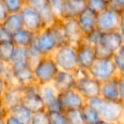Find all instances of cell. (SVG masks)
<instances>
[{
	"label": "cell",
	"instance_id": "1",
	"mask_svg": "<svg viewBox=\"0 0 124 124\" xmlns=\"http://www.w3.org/2000/svg\"><path fill=\"white\" fill-rule=\"evenodd\" d=\"M87 104L98 111L102 120L117 124L124 119V108L119 102L108 101L98 96L88 100Z\"/></svg>",
	"mask_w": 124,
	"mask_h": 124
},
{
	"label": "cell",
	"instance_id": "2",
	"mask_svg": "<svg viewBox=\"0 0 124 124\" xmlns=\"http://www.w3.org/2000/svg\"><path fill=\"white\" fill-rule=\"evenodd\" d=\"M59 71L52 56H42L32 65L35 83L39 87L51 84Z\"/></svg>",
	"mask_w": 124,
	"mask_h": 124
},
{
	"label": "cell",
	"instance_id": "3",
	"mask_svg": "<svg viewBox=\"0 0 124 124\" xmlns=\"http://www.w3.org/2000/svg\"><path fill=\"white\" fill-rule=\"evenodd\" d=\"M51 56L60 71L72 72L78 67L77 50L73 45L67 43L59 47Z\"/></svg>",
	"mask_w": 124,
	"mask_h": 124
},
{
	"label": "cell",
	"instance_id": "4",
	"mask_svg": "<svg viewBox=\"0 0 124 124\" xmlns=\"http://www.w3.org/2000/svg\"><path fill=\"white\" fill-rule=\"evenodd\" d=\"M89 75L92 78L103 83L120 77L112 60H96L93 65L88 70Z\"/></svg>",
	"mask_w": 124,
	"mask_h": 124
},
{
	"label": "cell",
	"instance_id": "5",
	"mask_svg": "<svg viewBox=\"0 0 124 124\" xmlns=\"http://www.w3.org/2000/svg\"><path fill=\"white\" fill-rule=\"evenodd\" d=\"M21 103L29 109L32 113L45 110L44 104L40 94V87L37 84L23 88Z\"/></svg>",
	"mask_w": 124,
	"mask_h": 124
},
{
	"label": "cell",
	"instance_id": "6",
	"mask_svg": "<svg viewBox=\"0 0 124 124\" xmlns=\"http://www.w3.org/2000/svg\"><path fill=\"white\" fill-rule=\"evenodd\" d=\"M120 14L121 12L108 8L106 10L97 15L96 29L99 30L100 32L118 31Z\"/></svg>",
	"mask_w": 124,
	"mask_h": 124
},
{
	"label": "cell",
	"instance_id": "7",
	"mask_svg": "<svg viewBox=\"0 0 124 124\" xmlns=\"http://www.w3.org/2000/svg\"><path fill=\"white\" fill-rule=\"evenodd\" d=\"M12 72V81L8 85H14L21 88H26L31 85L36 84L33 76L32 66L26 65L21 66H9Z\"/></svg>",
	"mask_w": 124,
	"mask_h": 124
},
{
	"label": "cell",
	"instance_id": "8",
	"mask_svg": "<svg viewBox=\"0 0 124 124\" xmlns=\"http://www.w3.org/2000/svg\"><path fill=\"white\" fill-rule=\"evenodd\" d=\"M34 43L42 56H51L59 48L56 39L47 27L37 33Z\"/></svg>",
	"mask_w": 124,
	"mask_h": 124
},
{
	"label": "cell",
	"instance_id": "9",
	"mask_svg": "<svg viewBox=\"0 0 124 124\" xmlns=\"http://www.w3.org/2000/svg\"><path fill=\"white\" fill-rule=\"evenodd\" d=\"M58 99L64 111L68 110H82L87 104V100L74 88L59 93Z\"/></svg>",
	"mask_w": 124,
	"mask_h": 124
},
{
	"label": "cell",
	"instance_id": "10",
	"mask_svg": "<svg viewBox=\"0 0 124 124\" xmlns=\"http://www.w3.org/2000/svg\"><path fill=\"white\" fill-rule=\"evenodd\" d=\"M20 15L22 20L23 28L25 29L37 34L46 28L41 16L37 11L30 8L25 7Z\"/></svg>",
	"mask_w": 124,
	"mask_h": 124
},
{
	"label": "cell",
	"instance_id": "11",
	"mask_svg": "<svg viewBox=\"0 0 124 124\" xmlns=\"http://www.w3.org/2000/svg\"><path fill=\"white\" fill-rule=\"evenodd\" d=\"M76 47L78 66L85 70H89L96 61L94 48L86 43L83 39Z\"/></svg>",
	"mask_w": 124,
	"mask_h": 124
},
{
	"label": "cell",
	"instance_id": "12",
	"mask_svg": "<svg viewBox=\"0 0 124 124\" xmlns=\"http://www.w3.org/2000/svg\"><path fill=\"white\" fill-rule=\"evenodd\" d=\"M100 86L101 83L92 78L91 77H88L84 79L77 81L74 89L88 101L91 99L100 96Z\"/></svg>",
	"mask_w": 124,
	"mask_h": 124
},
{
	"label": "cell",
	"instance_id": "13",
	"mask_svg": "<svg viewBox=\"0 0 124 124\" xmlns=\"http://www.w3.org/2000/svg\"><path fill=\"white\" fill-rule=\"evenodd\" d=\"M40 94L47 112L64 111L58 99L59 93L52 84L40 87Z\"/></svg>",
	"mask_w": 124,
	"mask_h": 124
},
{
	"label": "cell",
	"instance_id": "14",
	"mask_svg": "<svg viewBox=\"0 0 124 124\" xmlns=\"http://www.w3.org/2000/svg\"><path fill=\"white\" fill-rule=\"evenodd\" d=\"M26 7L37 11L41 16L46 27L59 19L50 9L48 0H26Z\"/></svg>",
	"mask_w": 124,
	"mask_h": 124
},
{
	"label": "cell",
	"instance_id": "15",
	"mask_svg": "<svg viewBox=\"0 0 124 124\" xmlns=\"http://www.w3.org/2000/svg\"><path fill=\"white\" fill-rule=\"evenodd\" d=\"M86 9V0H65L59 19L61 21L76 19Z\"/></svg>",
	"mask_w": 124,
	"mask_h": 124
},
{
	"label": "cell",
	"instance_id": "16",
	"mask_svg": "<svg viewBox=\"0 0 124 124\" xmlns=\"http://www.w3.org/2000/svg\"><path fill=\"white\" fill-rule=\"evenodd\" d=\"M62 21V28L64 31L65 38L68 44L77 46L83 39V35L82 34L79 27L78 26L76 19L66 20Z\"/></svg>",
	"mask_w": 124,
	"mask_h": 124
},
{
	"label": "cell",
	"instance_id": "17",
	"mask_svg": "<svg viewBox=\"0 0 124 124\" xmlns=\"http://www.w3.org/2000/svg\"><path fill=\"white\" fill-rule=\"evenodd\" d=\"M97 15L86 7L76 18L77 23L83 36L96 29Z\"/></svg>",
	"mask_w": 124,
	"mask_h": 124
},
{
	"label": "cell",
	"instance_id": "18",
	"mask_svg": "<svg viewBox=\"0 0 124 124\" xmlns=\"http://www.w3.org/2000/svg\"><path fill=\"white\" fill-rule=\"evenodd\" d=\"M120 77L110 79L105 83H101L100 97L108 101L118 102L119 88H120Z\"/></svg>",
	"mask_w": 124,
	"mask_h": 124
},
{
	"label": "cell",
	"instance_id": "19",
	"mask_svg": "<svg viewBox=\"0 0 124 124\" xmlns=\"http://www.w3.org/2000/svg\"><path fill=\"white\" fill-rule=\"evenodd\" d=\"M76 79L72 72L65 71H59L54 77L51 84L57 90L58 93L67 91L74 88L76 84Z\"/></svg>",
	"mask_w": 124,
	"mask_h": 124
},
{
	"label": "cell",
	"instance_id": "20",
	"mask_svg": "<svg viewBox=\"0 0 124 124\" xmlns=\"http://www.w3.org/2000/svg\"><path fill=\"white\" fill-rule=\"evenodd\" d=\"M100 44L115 53L124 44V39L119 31L102 32Z\"/></svg>",
	"mask_w": 124,
	"mask_h": 124
},
{
	"label": "cell",
	"instance_id": "21",
	"mask_svg": "<svg viewBox=\"0 0 124 124\" xmlns=\"http://www.w3.org/2000/svg\"><path fill=\"white\" fill-rule=\"evenodd\" d=\"M22 89L14 85H8L6 91L3 96L1 102L6 108V110H9L13 106L18 105L21 102V95H22Z\"/></svg>",
	"mask_w": 124,
	"mask_h": 124
},
{
	"label": "cell",
	"instance_id": "22",
	"mask_svg": "<svg viewBox=\"0 0 124 124\" xmlns=\"http://www.w3.org/2000/svg\"><path fill=\"white\" fill-rule=\"evenodd\" d=\"M36 34L28 30L22 28L12 34V43L16 47L28 48L35 41Z\"/></svg>",
	"mask_w": 124,
	"mask_h": 124
},
{
	"label": "cell",
	"instance_id": "23",
	"mask_svg": "<svg viewBox=\"0 0 124 124\" xmlns=\"http://www.w3.org/2000/svg\"><path fill=\"white\" fill-rule=\"evenodd\" d=\"M8 113L14 116L15 117H16L17 119H19L20 121H21L26 124L30 123L33 115L32 112L21 103L18 104V105L13 106L11 109H9L8 110Z\"/></svg>",
	"mask_w": 124,
	"mask_h": 124
},
{
	"label": "cell",
	"instance_id": "24",
	"mask_svg": "<svg viewBox=\"0 0 124 124\" xmlns=\"http://www.w3.org/2000/svg\"><path fill=\"white\" fill-rule=\"evenodd\" d=\"M1 25L12 34L23 28L22 20H21L20 14L9 15L5 19V21Z\"/></svg>",
	"mask_w": 124,
	"mask_h": 124
},
{
	"label": "cell",
	"instance_id": "25",
	"mask_svg": "<svg viewBox=\"0 0 124 124\" xmlns=\"http://www.w3.org/2000/svg\"><path fill=\"white\" fill-rule=\"evenodd\" d=\"M16 47L12 42L0 43V60L5 64L10 65L14 58Z\"/></svg>",
	"mask_w": 124,
	"mask_h": 124
},
{
	"label": "cell",
	"instance_id": "26",
	"mask_svg": "<svg viewBox=\"0 0 124 124\" xmlns=\"http://www.w3.org/2000/svg\"><path fill=\"white\" fill-rule=\"evenodd\" d=\"M26 65H31V61H30L29 54H28L27 52V48L16 47L14 58H13L10 65H9V66H26Z\"/></svg>",
	"mask_w": 124,
	"mask_h": 124
},
{
	"label": "cell",
	"instance_id": "27",
	"mask_svg": "<svg viewBox=\"0 0 124 124\" xmlns=\"http://www.w3.org/2000/svg\"><path fill=\"white\" fill-rule=\"evenodd\" d=\"M48 30L51 31L53 36L56 39L57 43H58L59 47L62 46V45L67 44L66 43V38H65L64 31H63V28H62V21L60 19H57L54 22L49 26H48Z\"/></svg>",
	"mask_w": 124,
	"mask_h": 124
},
{
	"label": "cell",
	"instance_id": "28",
	"mask_svg": "<svg viewBox=\"0 0 124 124\" xmlns=\"http://www.w3.org/2000/svg\"><path fill=\"white\" fill-rule=\"evenodd\" d=\"M82 113L83 116L85 124H96L101 120L100 114L95 109L86 104L82 109Z\"/></svg>",
	"mask_w": 124,
	"mask_h": 124
},
{
	"label": "cell",
	"instance_id": "29",
	"mask_svg": "<svg viewBox=\"0 0 124 124\" xmlns=\"http://www.w3.org/2000/svg\"><path fill=\"white\" fill-rule=\"evenodd\" d=\"M8 14H20L26 7V0H1Z\"/></svg>",
	"mask_w": 124,
	"mask_h": 124
},
{
	"label": "cell",
	"instance_id": "30",
	"mask_svg": "<svg viewBox=\"0 0 124 124\" xmlns=\"http://www.w3.org/2000/svg\"><path fill=\"white\" fill-rule=\"evenodd\" d=\"M86 7L99 15L109 8V0H86Z\"/></svg>",
	"mask_w": 124,
	"mask_h": 124
},
{
	"label": "cell",
	"instance_id": "31",
	"mask_svg": "<svg viewBox=\"0 0 124 124\" xmlns=\"http://www.w3.org/2000/svg\"><path fill=\"white\" fill-rule=\"evenodd\" d=\"M111 60L118 71L119 76L124 74V44L114 53Z\"/></svg>",
	"mask_w": 124,
	"mask_h": 124
},
{
	"label": "cell",
	"instance_id": "32",
	"mask_svg": "<svg viewBox=\"0 0 124 124\" xmlns=\"http://www.w3.org/2000/svg\"><path fill=\"white\" fill-rule=\"evenodd\" d=\"M67 124H85L82 110H65Z\"/></svg>",
	"mask_w": 124,
	"mask_h": 124
},
{
	"label": "cell",
	"instance_id": "33",
	"mask_svg": "<svg viewBox=\"0 0 124 124\" xmlns=\"http://www.w3.org/2000/svg\"><path fill=\"white\" fill-rule=\"evenodd\" d=\"M101 34L102 32H100L99 30L95 29L93 31L83 36V41L86 43H88V44H89L90 46L94 48L95 46H97V45H99L100 43Z\"/></svg>",
	"mask_w": 124,
	"mask_h": 124
},
{
	"label": "cell",
	"instance_id": "34",
	"mask_svg": "<svg viewBox=\"0 0 124 124\" xmlns=\"http://www.w3.org/2000/svg\"><path fill=\"white\" fill-rule=\"evenodd\" d=\"M47 113L49 124H67L64 111H50Z\"/></svg>",
	"mask_w": 124,
	"mask_h": 124
},
{
	"label": "cell",
	"instance_id": "35",
	"mask_svg": "<svg viewBox=\"0 0 124 124\" xmlns=\"http://www.w3.org/2000/svg\"><path fill=\"white\" fill-rule=\"evenodd\" d=\"M94 52L97 60H110L113 57L114 53L105 47L99 44L94 47Z\"/></svg>",
	"mask_w": 124,
	"mask_h": 124
},
{
	"label": "cell",
	"instance_id": "36",
	"mask_svg": "<svg viewBox=\"0 0 124 124\" xmlns=\"http://www.w3.org/2000/svg\"><path fill=\"white\" fill-rule=\"evenodd\" d=\"M29 124H49L48 113L46 110L33 113L31 120Z\"/></svg>",
	"mask_w": 124,
	"mask_h": 124
},
{
	"label": "cell",
	"instance_id": "37",
	"mask_svg": "<svg viewBox=\"0 0 124 124\" xmlns=\"http://www.w3.org/2000/svg\"><path fill=\"white\" fill-rule=\"evenodd\" d=\"M27 48V52L28 54H29V58H30V61H31V64L32 66L35 62H37L40 58L42 57V54H40L38 48H37L35 43H33L32 44L30 45Z\"/></svg>",
	"mask_w": 124,
	"mask_h": 124
},
{
	"label": "cell",
	"instance_id": "38",
	"mask_svg": "<svg viewBox=\"0 0 124 124\" xmlns=\"http://www.w3.org/2000/svg\"><path fill=\"white\" fill-rule=\"evenodd\" d=\"M65 0H48V5H49L50 9H52L53 13L59 18L61 11L62 6L64 4Z\"/></svg>",
	"mask_w": 124,
	"mask_h": 124
},
{
	"label": "cell",
	"instance_id": "39",
	"mask_svg": "<svg viewBox=\"0 0 124 124\" xmlns=\"http://www.w3.org/2000/svg\"><path fill=\"white\" fill-rule=\"evenodd\" d=\"M12 42V33L0 25V43Z\"/></svg>",
	"mask_w": 124,
	"mask_h": 124
},
{
	"label": "cell",
	"instance_id": "40",
	"mask_svg": "<svg viewBox=\"0 0 124 124\" xmlns=\"http://www.w3.org/2000/svg\"><path fill=\"white\" fill-rule=\"evenodd\" d=\"M72 73H73V75H74L76 81L84 79V78L90 77L89 72H88V70L83 69V68H80V67H78V66L72 71Z\"/></svg>",
	"mask_w": 124,
	"mask_h": 124
},
{
	"label": "cell",
	"instance_id": "41",
	"mask_svg": "<svg viewBox=\"0 0 124 124\" xmlns=\"http://www.w3.org/2000/svg\"><path fill=\"white\" fill-rule=\"evenodd\" d=\"M109 8L122 12L124 9V0H109Z\"/></svg>",
	"mask_w": 124,
	"mask_h": 124
},
{
	"label": "cell",
	"instance_id": "42",
	"mask_svg": "<svg viewBox=\"0 0 124 124\" xmlns=\"http://www.w3.org/2000/svg\"><path fill=\"white\" fill-rule=\"evenodd\" d=\"M4 123L5 124H26L24 122H22L21 121H20L19 119H17L16 117H15L14 116L10 115L8 113V115L4 118Z\"/></svg>",
	"mask_w": 124,
	"mask_h": 124
},
{
	"label": "cell",
	"instance_id": "43",
	"mask_svg": "<svg viewBox=\"0 0 124 124\" xmlns=\"http://www.w3.org/2000/svg\"><path fill=\"white\" fill-rule=\"evenodd\" d=\"M8 16H9V14H8L5 7L3 4L2 1L0 0V25L5 21V19L7 18Z\"/></svg>",
	"mask_w": 124,
	"mask_h": 124
},
{
	"label": "cell",
	"instance_id": "44",
	"mask_svg": "<svg viewBox=\"0 0 124 124\" xmlns=\"http://www.w3.org/2000/svg\"><path fill=\"white\" fill-rule=\"evenodd\" d=\"M7 87H8L7 82L5 81V79L2 76H0V101H1L4 93H5Z\"/></svg>",
	"mask_w": 124,
	"mask_h": 124
},
{
	"label": "cell",
	"instance_id": "45",
	"mask_svg": "<svg viewBox=\"0 0 124 124\" xmlns=\"http://www.w3.org/2000/svg\"><path fill=\"white\" fill-rule=\"evenodd\" d=\"M118 102L124 108V82L121 79L120 81V88H119V99Z\"/></svg>",
	"mask_w": 124,
	"mask_h": 124
},
{
	"label": "cell",
	"instance_id": "46",
	"mask_svg": "<svg viewBox=\"0 0 124 124\" xmlns=\"http://www.w3.org/2000/svg\"><path fill=\"white\" fill-rule=\"evenodd\" d=\"M119 32L122 34V38L124 39V9L120 14V23H119Z\"/></svg>",
	"mask_w": 124,
	"mask_h": 124
},
{
	"label": "cell",
	"instance_id": "47",
	"mask_svg": "<svg viewBox=\"0 0 124 124\" xmlns=\"http://www.w3.org/2000/svg\"><path fill=\"white\" fill-rule=\"evenodd\" d=\"M7 115H8V110L4 106L2 102L0 101V119H4Z\"/></svg>",
	"mask_w": 124,
	"mask_h": 124
},
{
	"label": "cell",
	"instance_id": "48",
	"mask_svg": "<svg viewBox=\"0 0 124 124\" xmlns=\"http://www.w3.org/2000/svg\"><path fill=\"white\" fill-rule=\"evenodd\" d=\"M8 66H9V65L5 64L4 61H2V60H0V76L2 77L4 76L6 70L8 69Z\"/></svg>",
	"mask_w": 124,
	"mask_h": 124
},
{
	"label": "cell",
	"instance_id": "49",
	"mask_svg": "<svg viewBox=\"0 0 124 124\" xmlns=\"http://www.w3.org/2000/svg\"><path fill=\"white\" fill-rule=\"evenodd\" d=\"M96 124H115V123H112V122H107V121H105V120H100L98 123Z\"/></svg>",
	"mask_w": 124,
	"mask_h": 124
},
{
	"label": "cell",
	"instance_id": "50",
	"mask_svg": "<svg viewBox=\"0 0 124 124\" xmlns=\"http://www.w3.org/2000/svg\"><path fill=\"white\" fill-rule=\"evenodd\" d=\"M0 124H5L4 123V119H0Z\"/></svg>",
	"mask_w": 124,
	"mask_h": 124
},
{
	"label": "cell",
	"instance_id": "51",
	"mask_svg": "<svg viewBox=\"0 0 124 124\" xmlns=\"http://www.w3.org/2000/svg\"><path fill=\"white\" fill-rule=\"evenodd\" d=\"M120 78H121V79H122V81L124 82V74H122V76H120Z\"/></svg>",
	"mask_w": 124,
	"mask_h": 124
},
{
	"label": "cell",
	"instance_id": "52",
	"mask_svg": "<svg viewBox=\"0 0 124 124\" xmlns=\"http://www.w3.org/2000/svg\"><path fill=\"white\" fill-rule=\"evenodd\" d=\"M117 124H124V119H123V120H122V121H121V122H119Z\"/></svg>",
	"mask_w": 124,
	"mask_h": 124
}]
</instances>
